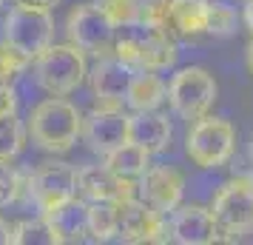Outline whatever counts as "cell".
<instances>
[{"instance_id":"23","label":"cell","mask_w":253,"mask_h":245,"mask_svg":"<svg viewBox=\"0 0 253 245\" xmlns=\"http://www.w3.org/2000/svg\"><path fill=\"white\" fill-rule=\"evenodd\" d=\"M12 245H60L57 234L51 231L48 220L40 214L35 220H23L12 228Z\"/></svg>"},{"instance_id":"29","label":"cell","mask_w":253,"mask_h":245,"mask_svg":"<svg viewBox=\"0 0 253 245\" xmlns=\"http://www.w3.org/2000/svg\"><path fill=\"white\" fill-rule=\"evenodd\" d=\"M12 243V225L0 217V245H9Z\"/></svg>"},{"instance_id":"6","label":"cell","mask_w":253,"mask_h":245,"mask_svg":"<svg viewBox=\"0 0 253 245\" xmlns=\"http://www.w3.org/2000/svg\"><path fill=\"white\" fill-rule=\"evenodd\" d=\"M233 148H236V129L222 117H199L185 140V154L199 168L225 165L233 157Z\"/></svg>"},{"instance_id":"17","label":"cell","mask_w":253,"mask_h":245,"mask_svg":"<svg viewBox=\"0 0 253 245\" xmlns=\"http://www.w3.org/2000/svg\"><path fill=\"white\" fill-rule=\"evenodd\" d=\"M43 217L48 220L51 231L57 234V243H94L91 222H88V202L71 197L46 211Z\"/></svg>"},{"instance_id":"24","label":"cell","mask_w":253,"mask_h":245,"mask_svg":"<svg viewBox=\"0 0 253 245\" xmlns=\"http://www.w3.org/2000/svg\"><path fill=\"white\" fill-rule=\"evenodd\" d=\"M23 191H26L23 174L12 165V160H0V208L17 202Z\"/></svg>"},{"instance_id":"13","label":"cell","mask_w":253,"mask_h":245,"mask_svg":"<svg viewBox=\"0 0 253 245\" xmlns=\"http://www.w3.org/2000/svg\"><path fill=\"white\" fill-rule=\"evenodd\" d=\"M182 191L185 177L171 165H148L137 180V197L162 217H168L173 208H179Z\"/></svg>"},{"instance_id":"27","label":"cell","mask_w":253,"mask_h":245,"mask_svg":"<svg viewBox=\"0 0 253 245\" xmlns=\"http://www.w3.org/2000/svg\"><path fill=\"white\" fill-rule=\"evenodd\" d=\"M0 111H14V92L0 86Z\"/></svg>"},{"instance_id":"20","label":"cell","mask_w":253,"mask_h":245,"mask_svg":"<svg viewBox=\"0 0 253 245\" xmlns=\"http://www.w3.org/2000/svg\"><path fill=\"white\" fill-rule=\"evenodd\" d=\"M148 157L151 154L145 148H139L134 143H123V146H117L114 151L105 154V165L114 171L117 177H126V180H139L142 171L148 168Z\"/></svg>"},{"instance_id":"16","label":"cell","mask_w":253,"mask_h":245,"mask_svg":"<svg viewBox=\"0 0 253 245\" xmlns=\"http://www.w3.org/2000/svg\"><path fill=\"white\" fill-rule=\"evenodd\" d=\"M77 194L85 202H97V199H111V202H123V199L137 197V180H126L117 177L108 165H85L77 171Z\"/></svg>"},{"instance_id":"1","label":"cell","mask_w":253,"mask_h":245,"mask_svg":"<svg viewBox=\"0 0 253 245\" xmlns=\"http://www.w3.org/2000/svg\"><path fill=\"white\" fill-rule=\"evenodd\" d=\"M114 54L131 63L134 69H171L176 63V37L168 35L160 23L148 17L131 20L126 26H117L114 35Z\"/></svg>"},{"instance_id":"12","label":"cell","mask_w":253,"mask_h":245,"mask_svg":"<svg viewBox=\"0 0 253 245\" xmlns=\"http://www.w3.org/2000/svg\"><path fill=\"white\" fill-rule=\"evenodd\" d=\"M134 74H137V69L131 63H126V60H120L114 51L97 57L94 69L88 71V83H91V94L97 100V105L123 108Z\"/></svg>"},{"instance_id":"26","label":"cell","mask_w":253,"mask_h":245,"mask_svg":"<svg viewBox=\"0 0 253 245\" xmlns=\"http://www.w3.org/2000/svg\"><path fill=\"white\" fill-rule=\"evenodd\" d=\"M29 66V60L23 54H17L9 43H0V86L12 89L14 80L20 77V71Z\"/></svg>"},{"instance_id":"4","label":"cell","mask_w":253,"mask_h":245,"mask_svg":"<svg viewBox=\"0 0 253 245\" xmlns=\"http://www.w3.org/2000/svg\"><path fill=\"white\" fill-rule=\"evenodd\" d=\"M3 40L26 60H35L43 49L54 43V17L48 9L14 3L3 23Z\"/></svg>"},{"instance_id":"28","label":"cell","mask_w":253,"mask_h":245,"mask_svg":"<svg viewBox=\"0 0 253 245\" xmlns=\"http://www.w3.org/2000/svg\"><path fill=\"white\" fill-rule=\"evenodd\" d=\"M14 3H20V6H35V9H54V6H60V0H14Z\"/></svg>"},{"instance_id":"32","label":"cell","mask_w":253,"mask_h":245,"mask_svg":"<svg viewBox=\"0 0 253 245\" xmlns=\"http://www.w3.org/2000/svg\"><path fill=\"white\" fill-rule=\"evenodd\" d=\"M248 154H251V163H253V137H251V143H248Z\"/></svg>"},{"instance_id":"2","label":"cell","mask_w":253,"mask_h":245,"mask_svg":"<svg viewBox=\"0 0 253 245\" xmlns=\"http://www.w3.org/2000/svg\"><path fill=\"white\" fill-rule=\"evenodd\" d=\"M83 117L77 105H71L63 97H48L43 103H37L29 117V134L32 140L51 154H66L74 148V143L80 137Z\"/></svg>"},{"instance_id":"11","label":"cell","mask_w":253,"mask_h":245,"mask_svg":"<svg viewBox=\"0 0 253 245\" xmlns=\"http://www.w3.org/2000/svg\"><path fill=\"white\" fill-rule=\"evenodd\" d=\"M26 191L32 202L46 214L60 202L77 197V168H71L69 163H43L26 180Z\"/></svg>"},{"instance_id":"8","label":"cell","mask_w":253,"mask_h":245,"mask_svg":"<svg viewBox=\"0 0 253 245\" xmlns=\"http://www.w3.org/2000/svg\"><path fill=\"white\" fill-rule=\"evenodd\" d=\"M213 0H154L142 17L160 23L173 37H199L211 29Z\"/></svg>"},{"instance_id":"5","label":"cell","mask_w":253,"mask_h":245,"mask_svg":"<svg viewBox=\"0 0 253 245\" xmlns=\"http://www.w3.org/2000/svg\"><path fill=\"white\" fill-rule=\"evenodd\" d=\"M219 86L213 74L202 66H188L179 69L168 83V103L173 114L182 120H199L211 111V105L216 103Z\"/></svg>"},{"instance_id":"3","label":"cell","mask_w":253,"mask_h":245,"mask_svg":"<svg viewBox=\"0 0 253 245\" xmlns=\"http://www.w3.org/2000/svg\"><path fill=\"white\" fill-rule=\"evenodd\" d=\"M35 74H37V83L48 94L66 97V94L77 92L83 80L88 77L85 51L77 49L74 43H63V46L51 43L35 57Z\"/></svg>"},{"instance_id":"10","label":"cell","mask_w":253,"mask_h":245,"mask_svg":"<svg viewBox=\"0 0 253 245\" xmlns=\"http://www.w3.org/2000/svg\"><path fill=\"white\" fill-rule=\"evenodd\" d=\"M114 240H123V243H168V222L139 197L123 199L117 205Z\"/></svg>"},{"instance_id":"9","label":"cell","mask_w":253,"mask_h":245,"mask_svg":"<svg viewBox=\"0 0 253 245\" xmlns=\"http://www.w3.org/2000/svg\"><path fill=\"white\" fill-rule=\"evenodd\" d=\"M66 35H69V43L83 49L85 54L103 57L114 51L117 26L108 20L100 3H80L66 20Z\"/></svg>"},{"instance_id":"31","label":"cell","mask_w":253,"mask_h":245,"mask_svg":"<svg viewBox=\"0 0 253 245\" xmlns=\"http://www.w3.org/2000/svg\"><path fill=\"white\" fill-rule=\"evenodd\" d=\"M245 63H248V71H251V77H253V37H251V43H248V49H245Z\"/></svg>"},{"instance_id":"25","label":"cell","mask_w":253,"mask_h":245,"mask_svg":"<svg viewBox=\"0 0 253 245\" xmlns=\"http://www.w3.org/2000/svg\"><path fill=\"white\" fill-rule=\"evenodd\" d=\"M100 6H103V12L108 14V20L114 26H126L145 14V6L139 0H100Z\"/></svg>"},{"instance_id":"15","label":"cell","mask_w":253,"mask_h":245,"mask_svg":"<svg viewBox=\"0 0 253 245\" xmlns=\"http://www.w3.org/2000/svg\"><path fill=\"white\" fill-rule=\"evenodd\" d=\"M168 240L179 245H208V243H225L211 208L202 205H182L171 211L168 220Z\"/></svg>"},{"instance_id":"22","label":"cell","mask_w":253,"mask_h":245,"mask_svg":"<svg viewBox=\"0 0 253 245\" xmlns=\"http://www.w3.org/2000/svg\"><path fill=\"white\" fill-rule=\"evenodd\" d=\"M117 205H120V202H111V199L88 202V222H91L94 243L114 240V234H117Z\"/></svg>"},{"instance_id":"21","label":"cell","mask_w":253,"mask_h":245,"mask_svg":"<svg viewBox=\"0 0 253 245\" xmlns=\"http://www.w3.org/2000/svg\"><path fill=\"white\" fill-rule=\"evenodd\" d=\"M26 146V126L14 111H0V160H14Z\"/></svg>"},{"instance_id":"7","label":"cell","mask_w":253,"mask_h":245,"mask_svg":"<svg viewBox=\"0 0 253 245\" xmlns=\"http://www.w3.org/2000/svg\"><path fill=\"white\" fill-rule=\"evenodd\" d=\"M211 214L216 220L225 243H236L242 234L253 231V180L236 177L219 188Z\"/></svg>"},{"instance_id":"14","label":"cell","mask_w":253,"mask_h":245,"mask_svg":"<svg viewBox=\"0 0 253 245\" xmlns=\"http://www.w3.org/2000/svg\"><path fill=\"white\" fill-rule=\"evenodd\" d=\"M80 137L88 143L94 154L105 157L114 151L117 146L128 140V114L123 108H108V105H97L88 117H83Z\"/></svg>"},{"instance_id":"30","label":"cell","mask_w":253,"mask_h":245,"mask_svg":"<svg viewBox=\"0 0 253 245\" xmlns=\"http://www.w3.org/2000/svg\"><path fill=\"white\" fill-rule=\"evenodd\" d=\"M245 26H248V32L253 37V0H248V9H245Z\"/></svg>"},{"instance_id":"19","label":"cell","mask_w":253,"mask_h":245,"mask_svg":"<svg viewBox=\"0 0 253 245\" xmlns=\"http://www.w3.org/2000/svg\"><path fill=\"white\" fill-rule=\"evenodd\" d=\"M168 100V86L154 74L151 69H137L131 89H128L126 105L131 111H154Z\"/></svg>"},{"instance_id":"33","label":"cell","mask_w":253,"mask_h":245,"mask_svg":"<svg viewBox=\"0 0 253 245\" xmlns=\"http://www.w3.org/2000/svg\"><path fill=\"white\" fill-rule=\"evenodd\" d=\"M3 3H6V0H0V6H3Z\"/></svg>"},{"instance_id":"18","label":"cell","mask_w":253,"mask_h":245,"mask_svg":"<svg viewBox=\"0 0 253 245\" xmlns=\"http://www.w3.org/2000/svg\"><path fill=\"white\" fill-rule=\"evenodd\" d=\"M173 140V126L165 114L154 111H134L128 114V143H134L148 154L165 151Z\"/></svg>"}]
</instances>
